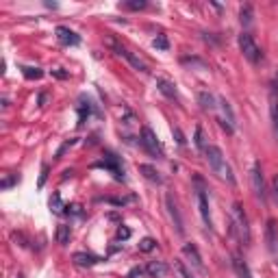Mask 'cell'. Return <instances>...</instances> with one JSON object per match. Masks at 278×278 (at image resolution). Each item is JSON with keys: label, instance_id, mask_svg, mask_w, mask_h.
I'll use <instances>...</instances> for the list:
<instances>
[{"label": "cell", "instance_id": "obj_36", "mask_svg": "<svg viewBox=\"0 0 278 278\" xmlns=\"http://www.w3.org/2000/svg\"><path fill=\"white\" fill-rule=\"evenodd\" d=\"M146 270H141V268H135V270H131V274H128L126 278H139L141 274H144Z\"/></svg>", "mask_w": 278, "mask_h": 278}, {"label": "cell", "instance_id": "obj_12", "mask_svg": "<svg viewBox=\"0 0 278 278\" xmlns=\"http://www.w3.org/2000/svg\"><path fill=\"white\" fill-rule=\"evenodd\" d=\"M165 204H168V213H170V217H172V222H174V226H176V233L183 235V220H181L179 209H176L174 198L172 196H165Z\"/></svg>", "mask_w": 278, "mask_h": 278}, {"label": "cell", "instance_id": "obj_16", "mask_svg": "<svg viewBox=\"0 0 278 278\" xmlns=\"http://www.w3.org/2000/svg\"><path fill=\"white\" fill-rule=\"evenodd\" d=\"M270 115H272V124H274V131L278 135V93L276 92L270 93Z\"/></svg>", "mask_w": 278, "mask_h": 278}, {"label": "cell", "instance_id": "obj_9", "mask_svg": "<svg viewBox=\"0 0 278 278\" xmlns=\"http://www.w3.org/2000/svg\"><path fill=\"white\" fill-rule=\"evenodd\" d=\"M183 254L187 257V261L193 265L198 272H202L204 270V263H202V257H200V252H198V248L193 246V244H185L183 246Z\"/></svg>", "mask_w": 278, "mask_h": 278}, {"label": "cell", "instance_id": "obj_2", "mask_svg": "<svg viewBox=\"0 0 278 278\" xmlns=\"http://www.w3.org/2000/svg\"><path fill=\"white\" fill-rule=\"evenodd\" d=\"M230 230H233V235L237 237L244 246H250L252 241V235H250V222H248V215L244 211V206H241L239 202L233 204V217H230Z\"/></svg>", "mask_w": 278, "mask_h": 278}, {"label": "cell", "instance_id": "obj_32", "mask_svg": "<svg viewBox=\"0 0 278 278\" xmlns=\"http://www.w3.org/2000/svg\"><path fill=\"white\" fill-rule=\"evenodd\" d=\"M172 133H174V137H176V141H179L181 146H185V137H183L181 128H179V126H174V128H172Z\"/></svg>", "mask_w": 278, "mask_h": 278}, {"label": "cell", "instance_id": "obj_17", "mask_svg": "<svg viewBox=\"0 0 278 278\" xmlns=\"http://www.w3.org/2000/svg\"><path fill=\"white\" fill-rule=\"evenodd\" d=\"M137 170H139V174H144V179H148L150 183H161V181H163L161 176H159V172H157V170L152 168V165H146V163H141Z\"/></svg>", "mask_w": 278, "mask_h": 278}, {"label": "cell", "instance_id": "obj_14", "mask_svg": "<svg viewBox=\"0 0 278 278\" xmlns=\"http://www.w3.org/2000/svg\"><path fill=\"white\" fill-rule=\"evenodd\" d=\"M157 90L163 93V96H168V98H172L176 100L179 98V92H176V85L174 83H170L168 79H157Z\"/></svg>", "mask_w": 278, "mask_h": 278}, {"label": "cell", "instance_id": "obj_1", "mask_svg": "<svg viewBox=\"0 0 278 278\" xmlns=\"http://www.w3.org/2000/svg\"><path fill=\"white\" fill-rule=\"evenodd\" d=\"M204 155H206V161H209V165H211V170H213V172H215L217 176H220L222 181H226L228 185H235V174H233V168L228 165L226 157H224V152L220 150V148H217V146H206Z\"/></svg>", "mask_w": 278, "mask_h": 278}, {"label": "cell", "instance_id": "obj_28", "mask_svg": "<svg viewBox=\"0 0 278 278\" xmlns=\"http://www.w3.org/2000/svg\"><path fill=\"white\" fill-rule=\"evenodd\" d=\"M152 46H155L157 50H168L170 48V44H168V37L165 35H157L155 41H152Z\"/></svg>", "mask_w": 278, "mask_h": 278}, {"label": "cell", "instance_id": "obj_39", "mask_svg": "<svg viewBox=\"0 0 278 278\" xmlns=\"http://www.w3.org/2000/svg\"><path fill=\"white\" fill-rule=\"evenodd\" d=\"M274 191H276V198H278V176L274 179Z\"/></svg>", "mask_w": 278, "mask_h": 278}, {"label": "cell", "instance_id": "obj_5", "mask_svg": "<svg viewBox=\"0 0 278 278\" xmlns=\"http://www.w3.org/2000/svg\"><path fill=\"white\" fill-rule=\"evenodd\" d=\"M109 46H111V48L115 50V55H120V57H124V59H126V61L131 63V66H133L135 70H139V72H148V66H146L144 61H141L139 57H135V55H133L131 50H126V48H124V46H120V44H115L113 39H109Z\"/></svg>", "mask_w": 278, "mask_h": 278}, {"label": "cell", "instance_id": "obj_20", "mask_svg": "<svg viewBox=\"0 0 278 278\" xmlns=\"http://www.w3.org/2000/svg\"><path fill=\"white\" fill-rule=\"evenodd\" d=\"M220 106H222V113H224V117H226V122L235 128V113H233V109H230V102L226 98H220Z\"/></svg>", "mask_w": 278, "mask_h": 278}, {"label": "cell", "instance_id": "obj_38", "mask_svg": "<svg viewBox=\"0 0 278 278\" xmlns=\"http://www.w3.org/2000/svg\"><path fill=\"white\" fill-rule=\"evenodd\" d=\"M272 92H276V93H278V72L274 74V90H272Z\"/></svg>", "mask_w": 278, "mask_h": 278}, {"label": "cell", "instance_id": "obj_8", "mask_svg": "<svg viewBox=\"0 0 278 278\" xmlns=\"http://www.w3.org/2000/svg\"><path fill=\"white\" fill-rule=\"evenodd\" d=\"M57 39L61 46H79L81 37L74 31H70L68 26H57Z\"/></svg>", "mask_w": 278, "mask_h": 278}, {"label": "cell", "instance_id": "obj_24", "mask_svg": "<svg viewBox=\"0 0 278 278\" xmlns=\"http://www.w3.org/2000/svg\"><path fill=\"white\" fill-rule=\"evenodd\" d=\"M22 74H24V79H28V81H37V79H41L44 76V72H41L39 68H28V66H24L22 68Z\"/></svg>", "mask_w": 278, "mask_h": 278}, {"label": "cell", "instance_id": "obj_33", "mask_svg": "<svg viewBox=\"0 0 278 278\" xmlns=\"http://www.w3.org/2000/svg\"><path fill=\"white\" fill-rule=\"evenodd\" d=\"M128 237H131V230L124 228V226L117 228V239H128Z\"/></svg>", "mask_w": 278, "mask_h": 278}, {"label": "cell", "instance_id": "obj_21", "mask_svg": "<svg viewBox=\"0 0 278 278\" xmlns=\"http://www.w3.org/2000/svg\"><path fill=\"white\" fill-rule=\"evenodd\" d=\"M239 20L244 26H250L252 24V7L250 4H244V7L239 9Z\"/></svg>", "mask_w": 278, "mask_h": 278}, {"label": "cell", "instance_id": "obj_37", "mask_svg": "<svg viewBox=\"0 0 278 278\" xmlns=\"http://www.w3.org/2000/svg\"><path fill=\"white\" fill-rule=\"evenodd\" d=\"M52 76H57V79H68V72H63V70H52Z\"/></svg>", "mask_w": 278, "mask_h": 278}, {"label": "cell", "instance_id": "obj_30", "mask_svg": "<svg viewBox=\"0 0 278 278\" xmlns=\"http://www.w3.org/2000/svg\"><path fill=\"white\" fill-rule=\"evenodd\" d=\"M74 144H76V139H68L66 144H63V146H61V148H59V150H57V159H61V157L66 155V152H68V150H70V148H72Z\"/></svg>", "mask_w": 278, "mask_h": 278}, {"label": "cell", "instance_id": "obj_22", "mask_svg": "<svg viewBox=\"0 0 278 278\" xmlns=\"http://www.w3.org/2000/svg\"><path fill=\"white\" fill-rule=\"evenodd\" d=\"M63 209H68V206H63L61 196H59V193H52V198H50V211L57 213V215H61Z\"/></svg>", "mask_w": 278, "mask_h": 278}, {"label": "cell", "instance_id": "obj_34", "mask_svg": "<svg viewBox=\"0 0 278 278\" xmlns=\"http://www.w3.org/2000/svg\"><path fill=\"white\" fill-rule=\"evenodd\" d=\"M46 176H48V165H41V174H39V187H44Z\"/></svg>", "mask_w": 278, "mask_h": 278}, {"label": "cell", "instance_id": "obj_40", "mask_svg": "<svg viewBox=\"0 0 278 278\" xmlns=\"http://www.w3.org/2000/svg\"><path fill=\"white\" fill-rule=\"evenodd\" d=\"M17 278H22V276H17Z\"/></svg>", "mask_w": 278, "mask_h": 278}, {"label": "cell", "instance_id": "obj_7", "mask_svg": "<svg viewBox=\"0 0 278 278\" xmlns=\"http://www.w3.org/2000/svg\"><path fill=\"white\" fill-rule=\"evenodd\" d=\"M196 200H198V211H200V217H202L204 226H206V228H211V226H213V222H211L209 200H206V193H204V189H202V187H198V191H196Z\"/></svg>", "mask_w": 278, "mask_h": 278}, {"label": "cell", "instance_id": "obj_29", "mask_svg": "<svg viewBox=\"0 0 278 278\" xmlns=\"http://www.w3.org/2000/svg\"><path fill=\"white\" fill-rule=\"evenodd\" d=\"M17 181H20V179H17V174H15V176L7 174V176H4V179H2V183H0V187H2V189H9V187H13Z\"/></svg>", "mask_w": 278, "mask_h": 278}, {"label": "cell", "instance_id": "obj_25", "mask_svg": "<svg viewBox=\"0 0 278 278\" xmlns=\"http://www.w3.org/2000/svg\"><path fill=\"white\" fill-rule=\"evenodd\" d=\"M124 9H131V11H139V9H146L148 2L146 0H128V2H122Z\"/></svg>", "mask_w": 278, "mask_h": 278}, {"label": "cell", "instance_id": "obj_18", "mask_svg": "<svg viewBox=\"0 0 278 278\" xmlns=\"http://www.w3.org/2000/svg\"><path fill=\"white\" fill-rule=\"evenodd\" d=\"M198 102L204 111H215V98H213V93H209V92H200Z\"/></svg>", "mask_w": 278, "mask_h": 278}, {"label": "cell", "instance_id": "obj_15", "mask_svg": "<svg viewBox=\"0 0 278 278\" xmlns=\"http://www.w3.org/2000/svg\"><path fill=\"white\" fill-rule=\"evenodd\" d=\"M233 268H235V272H237L239 278H252L250 268H248V263L241 257H233Z\"/></svg>", "mask_w": 278, "mask_h": 278}, {"label": "cell", "instance_id": "obj_6", "mask_svg": "<svg viewBox=\"0 0 278 278\" xmlns=\"http://www.w3.org/2000/svg\"><path fill=\"white\" fill-rule=\"evenodd\" d=\"M250 181H252V189H254V193H257V198L265 200V181H263V170H261V163L259 161L252 163Z\"/></svg>", "mask_w": 278, "mask_h": 278}, {"label": "cell", "instance_id": "obj_26", "mask_svg": "<svg viewBox=\"0 0 278 278\" xmlns=\"http://www.w3.org/2000/svg\"><path fill=\"white\" fill-rule=\"evenodd\" d=\"M155 248H157V241L152 239V237H146V239L139 241V250H141V252H152Z\"/></svg>", "mask_w": 278, "mask_h": 278}, {"label": "cell", "instance_id": "obj_35", "mask_svg": "<svg viewBox=\"0 0 278 278\" xmlns=\"http://www.w3.org/2000/svg\"><path fill=\"white\" fill-rule=\"evenodd\" d=\"M68 213H74V215H83V211H81L79 204H70V206H68Z\"/></svg>", "mask_w": 278, "mask_h": 278}, {"label": "cell", "instance_id": "obj_3", "mask_svg": "<svg viewBox=\"0 0 278 278\" xmlns=\"http://www.w3.org/2000/svg\"><path fill=\"white\" fill-rule=\"evenodd\" d=\"M237 44H239V50L244 52V57H246L250 63H259V61L263 59V52H261V48L257 46V41L252 39V35L241 33L239 37H237Z\"/></svg>", "mask_w": 278, "mask_h": 278}, {"label": "cell", "instance_id": "obj_31", "mask_svg": "<svg viewBox=\"0 0 278 278\" xmlns=\"http://www.w3.org/2000/svg\"><path fill=\"white\" fill-rule=\"evenodd\" d=\"M196 146L200 148V150H206V146H204V137H202V128H196Z\"/></svg>", "mask_w": 278, "mask_h": 278}, {"label": "cell", "instance_id": "obj_19", "mask_svg": "<svg viewBox=\"0 0 278 278\" xmlns=\"http://www.w3.org/2000/svg\"><path fill=\"white\" fill-rule=\"evenodd\" d=\"M70 237H72V230H70V226H57V244H61V246H66L70 244Z\"/></svg>", "mask_w": 278, "mask_h": 278}, {"label": "cell", "instance_id": "obj_10", "mask_svg": "<svg viewBox=\"0 0 278 278\" xmlns=\"http://www.w3.org/2000/svg\"><path fill=\"white\" fill-rule=\"evenodd\" d=\"M93 168H104V170H109V172L113 174L117 181H124V176H122V170H120V163H117L115 155H106V157H104V161L96 163V165H93Z\"/></svg>", "mask_w": 278, "mask_h": 278}, {"label": "cell", "instance_id": "obj_23", "mask_svg": "<svg viewBox=\"0 0 278 278\" xmlns=\"http://www.w3.org/2000/svg\"><path fill=\"white\" fill-rule=\"evenodd\" d=\"M172 268H174V272H176V276H179V278H193V274L187 270V265L183 261H174Z\"/></svg>", "mask_w": 278, "mask_h": 278}, {"label": "cell", "instance_id": "obj_11", "mask_svg": "<svg viewBox=\"0 0 278 278\" xmlns=\"http://www.w3.org/2000/svg\"><path fill=\"white\" fill-rule=\"evenodd\" d=\"M72 261H74V265H79V268H92V265L100 263L102 259L96 257V254H90V252H76L72 257Z\"/></svg>", "mask_w": 278, "mask_h": 278}, {"label": "cell", "instance_id": "obj_4", "mask_svg": "<svg viewBox=\"0 0 278 278\" xmlns=\"http://www.w3.org/2000/svg\"><path fill=\"white\" fill-rule=\"evenodd\" d=\"M139 141H141V146H144L152 157H157V159L163 157V148H161V144H159L157 135L152 133V128H148V126L141 128V139Z\"/></svg>", "mask_w": 278, "mask_h": 278}, {"label": "cell", "instance_id": "obj_13", "mask_svg": "<svg viewBox=\"0 0 278 278\" xmlns=\"http://www.w3.org/2000/svg\"><path fill=\"white\" fill-rule=\"evenodd\" d=\"M146 274L150 278H163L165 274H168V265H165L163 261H150L146 265Z\"/></svg>", "mask_w": 278, "mask_h": 278}, {"label": "cell", "instance_id": "obj_27", "mask_svg": "<svg viewBox=\"0 0 278 278\" xmlns=\"http://www.w3.org/2000/svg\"><path fill=\"white\" fill-rule=\"evenodd\" d=\"M274 230H276V224L274 222H268V244H270V250H274V246H276V235H274Z\"/></svg>", "mask_w": 278, "mask_h": 278}]
</instances>
